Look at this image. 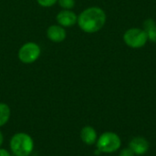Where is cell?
<instances>
[{"label":"cell","instance_id":"6da1fadb","mask_svg":"<svg viewBox=\"0 0 156 156\" xmlns=\"http://www.w3.org/2000/svg\"><path fill=\"white\" fill-rule=\"evenodd\" d=\"M78 24L86 33H95L102 28L106 22L105 12L97 6L85 9L78 16Z\"/></svg>","mask_w":156,"mask_h":156},{"label":"cell","instance_id":"7a4b0ae2","mask_svg":"<svg viewBox=\"0 0 156 156\" xmlns=\"http://www.w3.org/2000/svg\"><path fill=\"white\" fill-rule=\"evenodd\" d=\"M10 148L16 156H28L34 149V142L30 135L19 133L11 138Z\"/></svg>","mask_w":156,"mask_h":156},{"label":"cell","instance_id":"3957f363","mask_svg":"<svg viewBox=\"0 0 156 156\" xmlns=\"http://www.w3.org/2000/svg\"><path fill=\"white\" fill-rule=\"evenodd\" d=\"M97 147L101 153L111 154L116 152L121 147V139L114 133H104L100 136L97 142Z\"/></svg>","mask_w":156,"mask_h":156},{"label":"cell","instance_id":"277c9868","mask_svg":"<svg viewBox=\"0 0 156 156\" xmlns=\"http://www.w3.org/2000/svg\"><path fill=\"white\" fill-rule=\"evenodd\" d=\"M123 40L127 46L133 48H140L146 44L148 37L144 29L130 28L124 33Z\"/></svg>","mask_w":156,"mask_h":156},{"label":"cell","instance_id":"5b68a950","mask_svg":"<svg viewBox=\"0 0 156 156\" xmlns=\"http://www.w3.org/2000/svg\"><path fill=\"white\" fill-rule=\"evenodd\" d=\"M40 48L34 42H27L24 44L18 51V58L26 64L35 62L40 56Z\"/></svg>","mask_w":156,"mask_h":156},{"label":"cell","instance_id":"8992f818","mask_svg":"<svg viewBox=\"0 0 156 156\" xmlns=\"http://www.w3.org/2000/svg\"><path fill=\"white\" fill-rule=\"evenodd\" d=\"M56 19L60 26L67 27H71L75 25L78 21V16L71 10L64 9L57 15Z\"/></svg>","mask_w":156,"mask_h":156},{"label":"cell","instance_id":"52a82bcc","mask_svg":"<svg viewBox=\"0 0 156 156\" xmlns=\"http://www.w3.org/2000/svg\"><path fill=\"white\" fill-rule=\"evenodd\" d=\"M130 149L138 155L144 154L149 149V143L143 137H135L130 142Z\"/></svg>","mask_w":156,"mask_h":156},{"label":"cell","instance_id":"ba28073f","mask_svg":"<svg viewBox=\"0 0 156 156\" xmlns=\"http://www.w3.org/2000/svg\"><path fill=\"white\" fill-rule=\"evenodd\" d=\"M66 31L65 29L60 27V26H50L48 30H47V36L48 37L49 40L53 41V42H62L65 38H66Z\"/></svg>","mask_w":156,"mask_h":156},{"label":"cell","instance_id":"9c48e42d","mask_svg":"<svg viewBox=\"0 0 156 156\" xmlns=\"http://www.w3.org/2000/svg\"><path fill=\"white\" fill-rule=\"evenodd\" d=\"M80 137L83 143L88 145H92L97 141L96 131L91 126H85L80 132Z\"/></svg>","mask_w":156,"mask_h":156},{"label":"cell","instance_id":"30bf717a","mask_svg":"<svg viewBox=\"0 0 156 156\" xmlns=\"http://www.w3.org/2000/svg\"><path fill=\"white\" fill-rule=\"evenodd\" d=\"M144 30L145 31L148 39L153 42H156V24L154 19H147L144 23Z\"/></svg>","mask_w":156,"mask_h":156},{"label":"cell","instance_id":"8fae6325","mask_svg":"<svg viewBox=\"0 0 156 156\" xmlns=\"http://www.w3.org/2000/svg\"><path fill=\"white\" fill-rule=\"evenodd\" d=\"M10 108L5 103H0V127L5 125L10 118Z\"/></svg>","mask_w":156,"mask_h":156},{"label":"cell","instance_id":"7c38bea8","mask_svg":"<svg viewBox=\"0 0 156 156\" xmlns=\"http://www.w3.org/2000/svg\"><path fill=\"white\" fill-rule=\"evenodd\" d=\"M59 5L67 10H70L75 5V0H58Z\"/></svg>","mask_w":156,"mask_h":156},{"label":"cell","instance_id":"4fadbf2b","mask_svg":"<svg viewBox=\"0 0 156 156\" xmlns=\"http://www.w3.org/2000/svg\"><path fill=\"white\" fill-rule=\"evenodd\" d=\"M58 0H37V2L44 7H50L54 5Z\"/></svg>","mask_w":156,"mask_h":156},{"label":"cell","instance_id":"5bb4252c","mask_svg":"<svg viewBox=\"0 0 156 156\" xmlns=\"http://www.w3.org/2000/svg\"><path fill=\"white\" fill-rule=\"evenodd\" d=\"M135 155V154L130 149V148H125V149H123V150H122L121 151V153H120V154L119 156H134Z\"/></svg>","mask_w":156,"mask_h":156},{"label":"cell","instance_id":"9a60e30c","mask_svg":"<svg viewBox=\"0 0 156 156\" xmlns=\"http://www.w3.org/2000/svg\"><path fill=\"white\" fill-rule=\"evenodd\" d=\"M0 156H10L9 153L5 149H0Z\"/></svg>","mask_w":156,"mask_h":156},{"label":"cell","instance_id":"2e32d148","mask_svg":"<svg viewBox=\"0 0 156 156\" xmlns=\"http://www.w3.org/2000/svg\"><path fill=\"white\" fill-rule=\"evenodd\" d=\"M3 141H4V137H3L2 133L0 132V146H1V145H2V144H3Z\"/></svg>","mask_w":156,"mask_h":156}]
</instances>
